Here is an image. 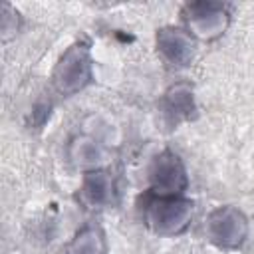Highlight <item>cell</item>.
<instances>
[{
	"mask_svg": "<svg viewBox=\"0 0 254 254\" xmlns=\"http://www.w3.org/2000/svg\"><path fill=\"white\" fill-rule=\"evenodd\" d=\"M194 216V200L179 194V196H165L153 194L147 190L141 204V220L143 224L157 236L175 238L183 234Z\"/></svg>",
	"mask_w": 254,
	"mask_h": 254,
	"instance_id": "obj_1",
	"label": "cell"
},
{
	"mask_svg": "<svg viewBox=\"0 0 254 254\" xmlns=\"http://www.w3.org/2000/svg\"><path fill=\"white\" fill-rule=\"evenodd\" d=\"M93 83V56H91V42L87 38H79L65 48V52L58 58L54 71H52V85L54 89L64 95L71 97Z\"/></svg>",
	"mask_w": 254,
	"mask_h": 254,
	"instance_id": "obj_2",
	"label": "cell"
},
{
	"mask_svg": "<svg viewBox=\"0 0 254 254\" xmlns=\"http://www.w3.org/2000/svg\"><path fill=\"white\" fill-rule=\"evenodd\" d=\"M183 28L198 42L218 40L230 26V10L222 2L196 0L181 8Z\"/></svg>",
	"mask_w": 254,
	"mask_h": 254,
	"instance_id": "obj_3",
	"label": "cell"
},
{
	"mask_svg": "<svg viewBox=\"0 0 254 254\" xmlns=\"http://www.w3.org/2000/svg\"><path fill=\"white\" fill-rule=\"evenodd\" d=\"M250 232L246 214L232 204H220L212 208L204 220L206 240L220 250H238Z\"/></svg>",
	"mask_w": 254,
	"mask_h": 254,
	"instance_id": "obj_4",
	"label": "cell"
},
{
	"mask_svg": "<svg viewBox=\"0 0 254 254\" xmlns=\"http://www.w3.org/2000/svg\"><path fill=\"white\" fill-rule=\"evenodd\" d=\"M149 192L165 194V196H179L185 194L189 189V173L183 159L173 149H163L157 153L147 169Z\"/></svg>",
	"mask_w": 254,
	"mask_h": 254,
	"instance_id": "obj_5",
	"label": "cell"
},
{
	"mask_svg": "<svg viewBox=\"0 0 254 254\" xmlns=\"http://www.w3.org/2000/svg\"><path fill=\"white\" fill-rule=\"evenodd\" d=\"M155 48L171 67L183 69L194 60L196 40L183 26H161L155 32Z\"/></svg>",
	"mask_w": 254,
	"mask_h": 254,
	"instance_id": "obj_6",
	"label": "cell"
},
{
	"mask_svg": "<svg viewBox=\"0 0 254 254\" xmlns=\"http://www.w3.org/2000/svg\"><path fill=\"white\" fill-rule=\"evenodd\" d=\"M79 200L87 208H107L117 202V185L109 169L85 171L79 185Z\"/></svg>",
	"mask_w": 254,
	"mask_h": 254,
	"instance_id": "obj_7",
	"label": "cell"
},
{
	"mask_svg": "<svg viewBox=\"0 0 254 254\" xmlns=\"http://www.w3.org/2000/svg\"><path fill=\"white\" fill-rule=\"evenodd\" d=\"M161 113L171 127H177L183 121H190L196 117V101L194 89L190 83L179 81L167 87L161 97Z\"/></svg>",
	"mask_w": 254,
	"mask_h": 254,
	"instance_id": "obj_8",
	"label": "cell"
},
{
	"mask_svg": "<svg viewBox=\"0 0 254 254\" xmlns=\"http://www.w3.org/2000/svg\"><path fill=\"white\" fill-rule=\"evenodd\" d=\"M67 159L69 163L79 169V171H93V169H101L105 159H107V153H105V147L93 139L91 135H75L69 139L67 143Z\"/></svg>",
	"mask_w": 254,
	"mask_h": 254,
	"instance_id": "obj_9",
	"label": "cell"
},
{
	"mask_svg": "<svg viewBox=\"0 0 254 254\" xmlns=\"http://www.w3.org/2000/svg\"><path fill=\"white\" fill-rule=\"evenodd\" d=\"M64 254H107V236L95 222L83 224L65 244Z\"/></svg>",
	"mask_w": 254,
	"mask_h": 254,
	"instance_id": "obj_10",
	"label": "cell"
},
{
	"mask_svg": "<svg viewBox=\"0 0 254 254\" xmlns=\"http://www.w3.org/2000/svg\"><path fill=\"white\" fill-rule=\"evenodd\" d=\"M20 30V14L10 4L2 6V38L8 40L10 36H16Z\"/></svg>",
	"mask_w": 254,
	"mask_h": 254,
	"instance_id": "obj_11",
	"label": "cell"
}]
</instances>
